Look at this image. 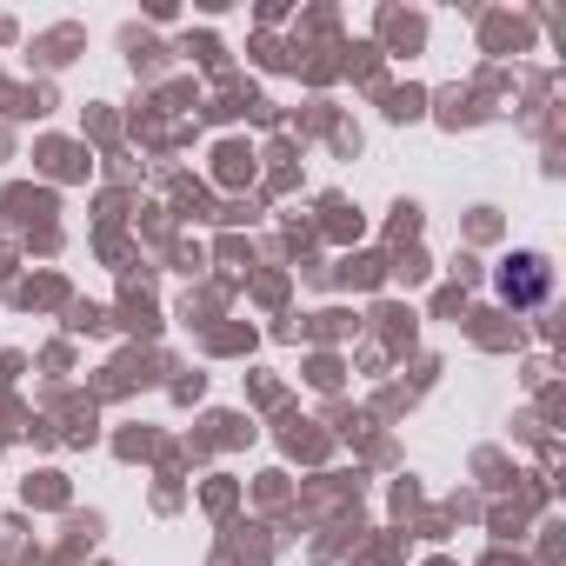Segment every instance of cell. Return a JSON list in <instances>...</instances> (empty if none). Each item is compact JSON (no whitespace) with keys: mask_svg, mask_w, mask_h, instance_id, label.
Instances as JSON below:
<instances>
[{"mask_svg":"<svg viewBox=\"0 0 566 566\" xmlns=\"http://www.w3.org/2000/svg\"><path fill=\"white\" fill-rule=\"evenodd\" d=\"M500 287H506V301H520V307H533L546 287H553V273H546V260L539 253H520L513 266H506V280H500Z\"/></svg>","mask_w":566,"mask_h":566,"instance_id":"cell-1","label":"cell"}]
</instances>
